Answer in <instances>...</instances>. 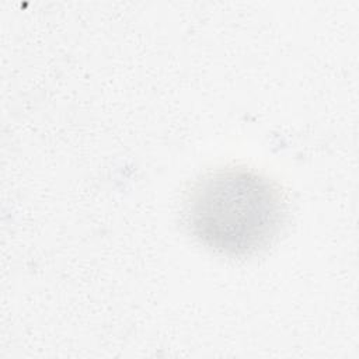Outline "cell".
I'll use <instances>...</instances> for the list:
<instances>
[{
  "instance_id": "6da1fadb",
  "label": "cell",
  "mask_w": 359,
  "mask_h": 359,
  "mask_svg": "<svg viewBox=\"0 0 359 359\" xmlns=\"http://www.w3.org/2000/svg\"><path fill=\"white\" fill-rule=\"evenodd\" d=\"M185 223L196 241L229 257L252 255L278 236L286 215L285 198L268 177L226 167L206 172L185 201Z\"/></svg>"
}]
</instances>
